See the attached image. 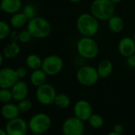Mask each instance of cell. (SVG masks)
Masks as SVG:
<instances>
[{"label":"cell","mask_w":135,"mask_h":135,"mask_svg":"<svg viewBox=\"0 0 135 135\" xmlns=\"http://www.w3.org/2000/svg\"><path fill=\"white\" fill-rule=\"evenodd\" d=\"M18 80L20 79L16 74L15 69L11 67L0 69V89H11Z\"/></svg>","instance_id":"7c38bea8"},{"label":"cell","mask_w":135,"mask_h":135,"mask_svg":"<svg viewBox=\"0 0 135 135\" xmlns=\"http://www.w3.org/2000/svg\"><path fill=\"white\" fill-rule=\"evenodd\" d=\"M21 0H1L0 10L5 13L12 15L20 12L22 9Z\"/></svg>","instance_id":"9a60e30c"},{"label":"cell","mask_w":135,"mask_h":135,"mask_svg":"<svg viewBox=\"0 0 135 135\" xmlns=\"http://www.w3.org/2000/svg\"><path fill=\"white\" fill-rule=\"evenodd\" d=\"M76 78L79 84L84 86H93L100 79L97 68L90 65H84L76 72Z\"/></svg>","instance_id":"8992f818"},{"label":"cell","mask_w":135,"mask_h":135,"mask_svg":"<svg viewBox=\"0 0 135 135\" xmlns=\"http://www.w3.org/2000/svg\"><path fill=\"white\" fill-rule=\"evenodd\" d=\"M3 59H4V56H3L2 53H1V52H0V67H1V66L2 65Z\"/></svg>","instance_id":"836d02e7"},{"label":"cell","mask_w":135,"mask_h":135,"mask_svg":"<svg viewBox=\"0 0 135 135\" xmlns=\"http://www.w3.org/2000/svg\"><path fill=\"white\" fill-rule=\"evenodd\" d=\"M22 13L25 14V16L28 19H32L35 17L37 16V8L36 6L32 3H27L24 6H22Z\"/></svg>","instance_id":"d4e9b609"},{"label":"cell","mask_w":135,"mask_h":135,"mask_svg":"<svg viewBox=\"0 0 135 135\" xmlns=\"http://www.w3.org/2000/svg\"><path fill=\"white\" fill-rule=\"evenodd\" d=\"M132 38L134 39V42H135V32H134V33L133 34V36H132Z\"/></svg>","instance_id":"f35d334b"},{"label":"cell","mask_w":135,"mask_h":135,"mask_svg":"<svg viewBox=\"0 0 135 135\" xmlns=\"http://www.w3.org/2000/svg\"><path fill=\"white\" fill-rule=\"evenodd\" d=\"M93 115V108L90 103L85 100H79L74 105V116L83 121H88Z\"/></svg>","instance_id":"8fae6325"},{"label":"cell","mask_w":135,"mask_h":135,"mask_svg":"<svg viewBox=\"0 0 135 135\" xmlns=\"http://www.w3.org/2000/svg\"><path fill=\"white\" fill-rule=\"evenodd\" d=\"M78 54L85 59H93L99 55L100 48L97 42L93 37L82 36L76 44Z\"/></svg>","instance_id":"277c9868"},{"label":"cell","mask_w":135,"mask_h":135,"mask_svg":"<svg viewBox=\"0 0 135 135\" xmlns=\"http://www.w3.org/2000/svg\"><path fill=\"white\" fill-rule=\"evenodd\" d=\"M107 135H122V134H119V133H117V132H115V131H112V132L108 133Z\"/></svg>","instance_id":"8d00e7d4"},{"label":"cell","mask_w":135,"mask_h":135,"mask_svg":"<svg viewBox=\"0 0 135 135\" xmlns=\"http://www.w3.org/2000/svg\"><path fill=\"white\" fill-rule=\"evenodd\" d=\"M108 26L110 31L113 33L119 34L123 32L125 27V23L122 17L114 14L108 21Z\"/></svg>","instance_id":"e0dca14e"},{"label":"cell","mask_w":135,"mask_h":135,"mask_svg":"<svg viewBox=\"0 0 135 135\" xmlns=\"http://www.w3.org/2000/svg\"><path fill=\"white\" fill-rule=\"evenodd\" d=\"M26 29L30 32L32 38L43 40L47 38L51 32V25L47 19L36 16L28 20Z\"/></svg>","instance_id":"7a4b0ae2"},{"label":"cell","mask_w":135,"mask_h":135,"mask_svg":"<svg viewBox=\"0 0 135 135\" xmlns=\"http://www.w3.org/2000/svg\"><path fill=\"white\" fill-rule=\"evenodd\" d=\"M47 75L44 73V71L40 68L35 70H32L30 75V82L35 87H39L47 81Z\"/></svg>","instance_id":"44dd1931"},{"label":"cell","mask_w":135,"mask_h":135,"mask_svg":"<svg viewBox=\"0 0 135 135\" xmlns=\"http://www.w3.org/2000/svg\"><path fill=\"white\" fill-rule=\"evenodd\" d=\"M123 126L120 123H118L116 125L114 126L113 127V131L115 132H117V133H119V134H122L123 132Z\"/></svg>","instance_id":"1f68e13d"},{"label":"cell","mask_w":135,"mask_h":135,"mask_svg":"<svg viewBox=\"0 0 135 135\" xmlns=\"http://www.w3.org/2000/svg\"><path fill=\"white\" fill-rule=\"evenodd\" d=\"M21 52V46L18 44L17 41H11L7 44L2 51V55L6 59H14Z\"/></svg>","instance_id":"d6986e66"},{"label":"cell","mask_w":135,"mask_h":135,"mask_svg":"<svg viewBox=\"0 0 135 135\" xmlns=\"http://www.w3.org/2000/svg\"><path fill=\"white\" fill-rule=\"evenodd\" d=\"M90 13L99 21H108L115 13V5L110 0H93L90 4Z\"/></svg>","instance_id":"3957f363"},{"label":"cell","mask_w":135,"mask_h":135,"mask_svg":"<svg viewBox=\"0 0 135 135\" xmlns=\"http://www.w3.org/2000/svg\"><path fill=\"white\" fill-rule=\"evenodd\" d=\"M13 100L10 89H0V103L7 104Z\"/></svg>","instance_id":"83f0119b"},{"label":"cell","mask_w":135,"mask_h":135,"mask_svg":"<svg viewBox=\"0 0 135 135\" xmlns=\"http://www.w3.org/2000/svg\"><path fill=\"white\" fill-rule=\"evenodd\" d=\"M127 64L131 68H135V54L127 58Z\"/></svg>","instance_id":"4dcf8cb0"},{"label":"cell","mask_w":135,"mask_h":135,"mask_svg":"<svg viewBox=\"0 0 135 135\" xmlns=\"http://www.w3.org/2000/svg\"><path fill=\"white\" fill-rule=\"evenodd\" d=\"M9 37L11 39V41H17L18 40V32L17 31H11L9 34Z\"/></svg>","instance_id":"d6a6232c"},{"label":"cell","mask_w":135,"mask_h":135,"mask_svg":"<svg viewBox=\"0 0 135 135\" xmlns=\"http://www.w3.org/2000/svg\"><path fill=\"white\" fill-rule=\"evenodd\" d=\"M51 126L50 116L45 113H36L33 115L28 122V130L32 134H43L49 131Z\"/></svg>","instance_id":"5b68a950"},{"label":"cell","mask_w":135,"mask_h":135,"mask_svg":"<svg viewBox=\"0 0 135 135\" xmlns=\"http://www.w3.org/2000/svg\"><path fill=\"white\" fill-rule=\"evenodd\" d=\"M28 21V19L25 16V14L22 12H18L11 15L9 24L12 28L15 29H19L26 26Z\"/></svg>","instance_id":"ffe728a7"},{"label":"cell","mask_w":135,"mask_h":135,"mask_svg":"<svg viewBox=\"0 0 135 135\" xmlns=\"http://www.w3.org/2000/svg\"><path fill=\"white\" fill-rule=\"evenodd\" d=\"M87 122H88L89 125L94 129L101 128L104 123L103 116L100 114H96V113L95 114L93 113V115L89 117V119H88Z\"/></svg>","instance_id":"cb8c5ba5"},{"label":"cell","mask_w":135,"mask_h":135,"mask_svg":"<svg viewBox=\"0 0 135 135\" xmlns=\"http://www.w3.org/2000/svg\"><path fill=\"white\" fill-rule=\"evenodd\" d=\"M76 28L82 36L93 37L99 32V21L91 13H83L76 20Z\"/></svg>","instance_id":"6da1fadb"},{"label":"cell","mask_w":135,"mask_h":135,"mask_svg":"<svg viewBox=\"0 0 135 135\" xmlns=\"http://www.w3.org/2000/svg\"><path fill=\"white\" fill-rule=\"evenodd\" d=\"M10 90L12 93L13 100L18 102L23 99L27 98L28 93V86L25 81L22 80H18L12 86Z\"/></svg>","instance_id":"5bb4252c"},{"label":"cell","mask_w":135,"mask_h":135,"mask_svg":"<svg viewBox=\"0 0 135 135\" xmlns=\"http://www.w3.org/2000/svg\"><path fill=\"white\" fill-rule=\"evenodd\" d=\"M56 90L51 84L45 83L36 88V98L38 102L44 106H49L54 104L56 97Z\"/></svg>","instance_id":"ba28073f"},{"label":"cell","mask_w":135,"mask_h":135,"mask_svg":"<svg viewBox=\"0 0 135 135\" xmlns=\"http://www.w3.org/2000/svg\"><path fill=\"white\" fill-rule=\"evenodd\" d=\"M15 71H16V74L18 77L19 79H22L26 77L27 75V69L24 66H19L17 67V69H15Z\"/></svg>","instance_id":"f546056e"},{"label":"cell","mask_w":135,"mask_h":135,"mask_svg":"<svg viewBox=\"0 0 135 135\" xmlns=\"http://www.w3.org/2000/svg\"><path fill=\"white\" fill-rule=\"evenodd\" d=\"M0 112L2 118L8 121L19 117V115L21 113L17 107V104H13L11 102L4 104L1 108Z\"/></svg>","instance_id":"2e32d148"},{"label":"cell","mask_w":135,"mask_h":135,"mask_svg":"<svg viewBox=\"0 0 135 135\" xmlns=\"http://www.w3.org/2000/svg\"><path fill=\"white\" fill-rule=\"evenodd\" d=\"M43 59L37 54H29L25 59V65L27 68L32 70L40 69Z\"/></svg>","instance_id":"7402d4cb"},{"label":"cell","mask_w":135,"mask_h":135,"mask_svg":"<svg viewBox=\"0 0 135 135\" xmlns=\"http://www.w3.org/2000/svg\"><path fill=\"white\" fill-rule=\"evenodd\" d=\"M11 32V26L9 23L0 20V40H3L9 36Z\"/></svg>","instance_id":"484cf974"},{"label":"cell","mask_w":135,"mask_h":135,"mask_svg":"<svg viewBox=\"0 0 135 135\" xmlns=\"http://www.w3.org/2000/svg\"><path fill=\"white\" fill-rule=\"evenodd\" d=\"M114 66L112 61L108 59H104L100 61L97 67V70L100 78H107L113 72Z\"/></svg>","instance_id":"ac0fdd59"},{"label":"cell","mask_w":135,"mask_h":135,"mask_svg":"<svg viewBox=\"0 0 135 135\" xmlns=\"http://www.w3.org/2000/svg\"><path fill=\"white\" fill-rule=\"evenodd\" d=\"M119 53L125 58L135 54V42L131 36L123 37L118 44Z\"/></svg>","instance_id":"4fadbf2b"},{"label":"cell","mask_w":135,"mask_h":135,"mask_svg":"<svg viewBox=\"0 0 135 135\" xmlns=\"http://www.w3.org/2000/svg\"><path fill=\"white\" fill-rule=\"evenodd\" d=\"M17 107L19 108L20 112L26 113V112H28L32 109V103L30 100L25 98L17 102Z\"/></svg>","instance_id":"4316f807"},{"label":"cell","mask_w":135,"mask_h":135,"mask_svg":"<svg viewBox=\"0 0 135 135\" xmlns=\"http://www.w3.org/2000/svg\"><path fill=\"white\" fill-rule=\"evenodd\" d=\"M5 131L7 135H26L28 131V123L22 118L17 117L7 122Z\"/></svg>","instance_id":"30bf717a"},{"label":"cell","mask_w":135,"mask_h":135,"mask_svg":"<svg viewBox=\"0 0 135 135\" xmlns=\"http://www.w3.org/2000/svg\"><path fill=\"white\" fill-rule=\"evenodd\" d=\"M0 135H7L5 129H2V128H0Z\"/></svg>","instance_id":"d590c367"},{"label":"cell","mask_w":135,"mask_h":135,"mask_svg":"<svg viewBox=\"0 0 135 135\" xmlns=\"http://www.w3.org/2000/svg\"><path fill=\"white\" fill-rule=\"evenodd\" d=\"M33 135H41V134H33Z\"/></svg>","instance_id":"ab89813d"},{"label":"cell","mask_w":135,"mask_h":135,"mask_svg":"<svg viewBox=\"0 0 135 135\" xmlns=\"http://www.w3.org/2000/svg\"><path fill=\"white\" fill-rule=\"evenodd\" d=\"M32 39V35L27 29H23L18 32V40L17 41L21 44H28Z\"/></svg>","instance_id":"f1b7e54d"},{"label":"cell","mask_w":135,"mask_h":135,"mask_svg":"<svg viewBox=\"0 0 135 135\" xmlns=\"http://www.w3.org/2000/svg\"><path fill=\"white\" fill-rule=\"evenodd\" d=\"M68 1L70 2H72V3H78V2H81L82 0H68Z\"/></svg>","instance_id":"74e56055"},{"label":"cell","mask_w":135,"mask_h":135,"mask_svg":"<svg viewBox=\"0 0 135 135\" xmlns=\"http://www.w3.org/2000/svg\"><path fill=\"white\" fill-rule=\"evenodd\" d=\"M71 104L70 98L65 93H59L56 95L54 101V104L61 109H65L70 107Z\"/></svg>","instance_id":"603a6c76"},{"label":"cell","mask_w":135,"mask_h":135,"mask_svg":"<svg viewBox=\"0 0 135 135\" xmlns=\"http://www.w3.org/2000/svg\"><path fill=\"white\" fill-rule=\"evenodd\" d=\"M63 135H83L85 133V123L75 116L66 119L62 126Z\"/></svg>","instance_id":"9c48e42d"},{"label":"cell","mask_w":135,"mask_h":135,"mask_svg":"<svg viewBox=\"0 0 135 135\" xmlns=\"http://www.w3.org/2000/svg\"><path fill=\"white\" fill-rule=\"evenodd\" d=\"M64 62L58 55H50L43 59L41 69L47 76H55L63 69Z\"/></svg>","instance_id":"52a82bcc"},{"label":"cell","mask_w":135,"mask_h":135,"mask_svg":"<svg viewBox=\"0 0 135 135\" xmlns=\"http://www.w3.org/2000/svg\"><path fill=\"white\" fill-rule=\"evenodd\" d=\"M110 1H111L113 4H115H115H119V3H120L123 0H110Z\"/></svg>","instance_id":"e575fe53"}]
</instances>
